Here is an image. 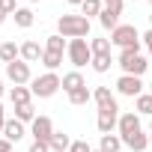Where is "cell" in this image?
Instances as JSON below:
<instances>
[{
  "mask_svg": "<svg viewBox=\"0 0 152 152\" xmlns=\"http://www.w3.org/2000/svg\"><path fill=\"white\" fill-rule=\"evenodd\" d=\"M0 152H12V143L6 137H0Z\"/></svg>",
  "mask_w": 152,
  "mask_h": 152,
  "instance_id": "obj_34",
  "label": "cell"
},
{
  "mask_svg": "<svg viewBox=\"0 0 152 152\" xmlns=\"http://www.w3.org/2000/svg\"><path fill=\"white\" fill-rule=\"evenodd\" d=\"M116 93L128 96V99H137V96H143V81L134 78V75H122V78L116 81Z\"/></svg>",
  "mask_w": 152,
  "mask_h": 152,
  "instance_id": "obj_8",
  "label": "cell"
},
{
  "mask_svg": "<svg viewBox=\"0 0 152 152\" xmlns=\"http://www.w3.org/2000/svg\"><path fill=\"white\" fill-rule=\"evenodd\" d=\"M99 149H102V152H119V149H122V137H119V134H102Z\"/></svg>",
  "mask_w": 152,
  "mask_h": 152,
  "instance_id": "obj_17",
  "label": "cell"
},
{
  "mask_svg": "<svg viewBox=\"0 0 152 152\" xmlns=\"http://www.w3.org/2000/svg\"><path fill=\"white\" fill-rule=\"evenodd\" d=\"M0 96H3V81H0Z\"/></svg>",
  "mask_w": 152,
  "mask_h": 152,
  "instance_id": "obj_39",
  "label": "cell"
},
{
  "mask_svg": "<svg viewBox=\"0 0 152 152\" xmlns=\"http://www.w3.org/2000/svg\"><path fill=\"white\" fill-rule=\"evenodd\" d=\"M24 134H27V131H24V122H21V119H6V125H3V137H6L9 143H18Z\"/></svg>",
  "mask_w": 152,
  "mask_h": 152,
  "instance_id": "obj_13",
  "label": "cell"
},
{
  "mask_svg": "<svg viewBox=\"0 0 152 152\" xmlns=\"http://www.w3.org/2000/svg\"><path fill=\"white\" fill-rule=\"evenodd\" d=\"M99 24L104 27V30H116L119 27V12H113V9H102V15H99Z\"/></svg>",
  "mask_w": 152,
  "mask_h": 152,
  "instance_id": "obj_16",
  "label": "cell"
},
{
  "mask_svg": "<svg viewBox=\"0 0 152 152\" xmlns=\"http://www.w3.org/2000/svg\"><path fill=\"white\" fill-rule=\"evenodd\" d=\"M30 152H51V143H42V140H33V143H30Z\"/></svg>",
  "mask_w": 152,
  "mask_h": 152,
  "instance_id": "obj_32",
  "label": "cell"
},
{
  "mask_svg": "<svg viewBox=\"0 0 152 152\" xmlns=\"http://www.w3.org/2000/svg\"><path fill=\"white\" fill-rule=\"evenodd\" d=\"M102 9H104L102 0H84V3H81V15H84V18H90V15H102Z\"/></svg>",
  "mask_w": 152,
  "mask_h": 152,
  "instance_id": "obj_24",
  "label": "cell"
},
{
  "mask_svg": "<svg viewBox=\"0 0 152 152\" xmlns=\"http://www.w3.org/2000/svg\"><path fill=\"white\" fill-rule=\"evenodd\" d=\"M110 39H93L90 42V51H93V57H110Z\"/></svg>",
  "mask_w": 152,
  "mask_h": 152,
  "instance_id": "obj_21",
  "label": "cell"
},
{
  "mask_svg": "<svg viewBox=\"0 0 152 152\" xmlns=\"http://www.w3.org/2000/svg\"><path fill=\"white\" fill-rule=\"evenodd\" d=\"M140 42H143V45L149 48V54H152V27H149V30H146V33L140 36Z\"/></svg>",
  "mask_w": 152,
  "mask_h": 152,
  "instance_id": "obj_33",
  "label": "cell"
},
{
  "mask_svg": "<svg viewBox=\"0 0 152 152\" xmlns=\"http://www.w3.org/2000/svg\"><path fill=\"white\" fill-rule=\"evenodd\" d=\"M99 75H104V72H110V66H113V57H93V63H90Z\"/></svg>",
  "mask_w": 152,
  "mask_h": 152,
  "instance_id": "obj_27",
  "label": "cell"
},
{
  "mask_svg": "<svg viewBox=\"0 0 152 152\" xmlns=\"http://www.w3.org/2000/svg\"><path fill=\"white\" fill-rule=\"evenodd\" d=\"M66 57L75 69H84L87 63H93V51H90V42L87 39H69V48H66Z\"/></svg>",
  "mask_w": 152,
  "mask_h": 152,
  "instance_id": "obj_4",
  "label": "cell"
},
{
  "mask_svg": "<svg viewBox=\"0 0 152 152\" xmlns=\"http://www.w3.org/2000/svg\"><path fill=\"white\" fill-rule=\"evenodd\" d=\"M66 3H72V6H81V3H84V0H66Z\"/></svg>",
  "mask_w": 152,
  "mask_h": 152,
  "instance_id": "obj_36",
  "label": "cell"
},
{
  "mask_svg": "<svg viewBox=\"0 0 152 152\" xmlns=\"http://www.w3.org/2000/svg\"><path fill=\"white\" fill-rule=\"evenodd\" d=\"M149 146H152V122H149Z\"/></svg>",
  "mask_w": 152,
  "mask_h": 152,
  "instance_id": "obj_38",
  "label": "cell"
},
{
  "mask_svg": "<svg viewBox=\"0 0 152 152\" xmlns=\"http://www.w3.org/2000/svg\"><path fill=\"white\" fill-rule=\"evenodd\" d=\"M66 48H69V42H66L60 33L48 36V42H45V51H60V54H66Z\"/></svg>",
  "mask_w": 152,
  "mask_h": 152,
  "instance_id": "obj_25",
  "label": "cell"
},
{
  "mask_svg": "<svg viewBox=\"0 0 152 152\" xmlns=\"http://www.w3.org/2000/svg\"><path fill=\"white\" fill-rule=\"evenodd\" d=\"M122 146H128L131 152H143V149H149V134H143V128L134 131V134H125L122 137Z\"/></svg>",
  "mask_w": 152,
  "mask_h": 152,
  "instance_id": "obj_11",
  "label": "cell"
},
{
  "mask_svg": "<svg viewBox=\"0 0 152 152\" xmlns=\"http://www.w3.org/2000/svg\"><path fill=\"white\" fill-rule=\"evenodd\" d=\"M3 125H6V110H3V104H0V131H3Z\"/></svg>",
  "mask_w": 152,
  "mask_h": 152,
  "instance_id": "obj_35",
  "label": "cell"
},
{
  "mask_svg": "<svg viewBox=\"0 0 152 152\" xmlns=\"http://www.w3.org/2000/svg\"><path fill=\"white\" fill-rule=\"evenodd\" d=\"M116 63H119L122 75H134V78H143V72L149 69V60H146L137 48H125V51H119Z\"/></svg>",
  "mask_w": 152,
  "mask_h": 152,
  "instance_id": "obj_2",
  "label": "cell"
},
{
  "mask_svg": "<svg viewBox=\"0 0 152 152\" xmlns=\"http://www.w3.org/2000/svg\"><path fill=\"white\" fill-rule=\"evenodd\" d=\"M93 99V93L87 90V87H81V90H75V93H69V104H75V107H84L87 102Z\"/></svg>",
  "mask_w": 152,
  "mask_h": 152,
  "instance_id": "obj_23",
  "label": "cell"
},
{
  "mask_svg": "<svg viewBox=\"0 0 152 152\" xmlns=\"http://www.w3.org/2000/svg\"><path fill=\"white\" fill-rule=\"evenodd\" d=\"M137 113H146V116H152V93L146 96H137Z\"/></svg>",
  "mask_w": 152,
  "mask_h": 152,
  "instance_id": "obj_28",
  "label": "cell"
},
{
  "mask_svg": "<svg viewBox=\"0 0 152 152\" xmlns=\"http://www.w3.org/2000/svg\"><path fill=\"white\" fill-rule=\"evenodd\" d=\"M81 87H87V81H84V75H81L78 69L69 72V75H63V90H66V96L75 93V90H81Z\"/></svg>",
  "mask_w": 152,
  "mask_h": 152,
  "instance_id": "obj_14",
  "label": "cell"
},
{
  "mask_svg": "<svg viewBox=\"0 0 152 152\" xmlns=\"http://www.w3.org/2000/svg\"><path fill=\"white\" fill-rule=\"evenodd\" d=\"M69 146H72V137L63 134V131H54V137H51V152H69Z\"/></svg>",
  "mask_w": 152,
  "mask_h": 152,
  "instance_id": "obj_20",
  "label": "cell"
},
{
  "mask_svg": "<svg viewBox=\"0 0 152 152\" xmlns=\"http://www.w3.org/2000/svg\"><path fill=\"white\" fill-rule=\"evenodd\" d=\"M6 78H9L15 87H24V84H30V63H24V60H15V63H9V66H6Z\"/></svg>",
  "mask_w": 152,
  "mask_h": 152,
  "instance_id": "obj_7",
  "label": "cell"
},
{
  "mask_svg": "<svg viewBox=\"0 0 152 152\" xmlns=\"http://www.w3.org/2000/svg\"><path fill=\"white\" fill-rule=\"evenodd\" d=\"M12 18H15V24H18L21 30H27V27H33V21H36V15H33V12H30L27 6H18V12H15Z\"/></svg>",
  "mask_w": 152,
  "mask_h": 152,
  "instance_id": "obj_18",
  "label": "cell"
},
{
  "mask_svg": "<svg viewBox=\"0 0 152 152\" xmlns=\"http://www.w3.org/2000/svg\"><path fill=\"white\" fill-rule=\"evenodd\" d=\"M30 90H33V99H51L57 90H63V78L57 72H45L30 81Z\"/></svg>",
  "mask_w": 152,
  "mask_h": 152,
  "instance_id": "obj_3",
  "label": "cell"
},
{
  "mask_svg": "<svg viewBox=\"0 0 152 152\" xmlns=\"http://www.w3.org/2000/svg\"><path fill=\"white\" fill-rule=\"evenodd\" d=\"M57 33L63 39H87L90 36V18H84V15H60Z\"/></svg>",
  "mask_w": 152,
  "mask_h": 152,
  "instance_id": "obj_1",
  "label": "cell"
},
{
  "mask_svg": "<svg viewBox=\"0 0 152 152\" xmlns=\"http://www.w3.org/2000/svg\"><path fill=\"white\" fill-rule=\"evenodd\" d=\"M6 18H9V15H6V12H3V9H0V24H3V21H6Z\"/></svg>",
  "mask_w": 152,
  "mask_h": 152,
  "instance_id": "obj_37",
  "label": "cell"
},
{
  "mask_svg": "<svg viewBox=\"0 0 152 152\" xmlns=\"http://www.w3.org/2000/svg\"><path fill=\"white\" fill-rule=\"evenodd\" d=\"M69 152H93V146H90L87 140H72V146H69Z\"/></svg>",
  "mask_w": 152,
  "mask_h": 152,
  "instance_id": "obj_29",
  "label": "cell"
},
{
  "mask_svg": "<svg viewBox=\"0 0 152 152\" xmlns=\"http://www.w3.org/2000/svg\"><path fill=\"white\" fill-rule=\"evenodd\" d=\"M0 60H3L6 66L15 63V60H21V45H15V42H3V45H0Z\"/></svg>",
  "mask_w": 152,
  "mask_h": 152,
  "instance_id": "obj_15",
  "label": "cell"
},
{
  "mask_svg": "<svg viewBox=\"0 0 152 152\" xmlns=\"http://www.w3.org/2000/svg\"><path fill=\"white\" fill-rule=\"evenodd\" d=\"M42 54H45V48H42L39 42H33V39L21 45V60H24V63H39Z\"/></svg>",
  "mask_w": 152,
  "mask_h": 152,
  "instance_id": "obj_12",
  "label": "cell"
},
{
  "mask_svg": "<svg viewBox=\"0 0 152 152\" xmlns=\"http://www.w3.org/2000/svg\"><path fill=\"white\" fill-rule=\"evenodd\" d=\"M9 99H12V104H30V102H33V90H27V87H12Z\"/></svg>",
  "mask_w": 152,
  "mask_h": 152,
  "instance_id": "obj_19",
  "label": "cell"
},
{
  "mask_svg": "<svg viewBox=\"0 0 152 152\" xmlns=\"http://www.w3.org/2000/svg\"><path fill=\"white\" fill-rule=\"evenodd\" d=\"M0 9H3L6 15H15V12H18V6H15V0H0Z\"/></svg>",
  "mask_w": 152,
  "mask_h": 152,
  "instance_id": "obj_30",
  "label": "cell"
},
{
  "mask_svg": "<svg viewBox=\"0 0 152 152\" xmlns=\"http://www.w3.org/2000/svg\"><path fill=\"white\" fill-rule=\"evenodd\" d=\"M110 42H113L119 51H125V48H137V51H140V33L134 30V24H119V27L110 33Z\"/></svg>",
  "mask_w": 152,
  "mask_h": 152,
  "instance_id": "obj_5",
  "label": "cell"
},
{
  "mask_svg": "<svg viewBox=\"0 0 152 152\" xmlns=\"http://www.w3.org/2000/svg\"><path fill=\"white\" fill-rule=\"evenodd\" d=\"M60 63H63V54H60V51H45V54H42V66H45L48 72H57Z\"/></svg>",
  "mask_w": 152,
  "mask_h": 152,
  "instance_id": "obj_22",
  "label": "cell"
},
{
  "mask_svg": "<svg viewBox=\"0 0 152 152\" xmlns=\"http://www.w3.org/2000/svg\"><path fill=\"white\" fill-rule=\"evenodd\" d=\"M30 3H36V0H30Z\"/></svg>",
  "mask_w": 152,
  "mask_h": 152,
  "instance_id": "obj_42",
  "label": "cell"
},
{
  "mask_svg": "<svg viewBox=\"0 0 152 152\" xmlns=\"http://www.w3.org/2000/svg\"><path fill=\"white\" fill-rule=\"evenodd\" d=\"M93 99H96V104H99V113H119V104H116L110 87H96V90H93Z\"/></svg>",
  "mask_w": 152,
  "mask_h": 152,
  "instance_id": "obj_6",
  "label": "cell"
},
{
  "mask_svg": "<svg viewBox=\"0 0 152 152\" xmlns=\"http://www.w3.org/2000/svg\"><path fill=\"white\" fill-rule=\"evenodd\" d=\"M146 3H149V6H152V0H146Z\"/></svg>",
  "mask_w": 152,
  "mask_h": 152,
  "instance_id": "obj_40",
  "label": "cell"
},
{
  "mask_svg": "<svg viewBox=\"0 0 152 152\" xmlns=\"http://www.w3.org/2000/svg\"><path fill=\"white\" fill-rule=\"evenodd\" d=\"M102 3H104V9H113V12L122 15V3H125V0H102Z\"/></svg>",
  "mask_w": 152,
  "mask_h": 152,
  "instance_id": "obj_31",
  "label": "cell"
},
{
  "mask_svg": "<svg viewBox=\"0 0 152 152\" xmlns=\"http://www.w3.org/2000/svg\"><path fill=\"white\" fill-rule=\"evenodd\" d=\"M30 134H33V140L51 143V137H54V122H51L48 116H36V119L30 122Z\"/></svg>",
  "mask_w": 152,
  "mask_h": 152,
  "instance_id": "obj_9",
  "label": "cell"
},
{
  "mask_svg": "<svg viewBox=\"0 0 152 152\" xmlns=\"http://www.w3.org/2000/svg\"><path fill=\"white\" fill-rule=\"evenodd\" d=\"M116 128H119V137L140 131V113H134V110H131V113H122V116H119V125H116Z\"/></svg>",
  "mask_w": 152,
  "mask_h": 152,
  "instance_id": "obj_10",
  "label": "cell"
},
{
  "mask_svg": "<svg viewBox=\"0 0 152 152\" xmlns=\"http://www.w3.org/2000/svg\"><path fill=\"white\" fill-rule=\"evenodd\" d=\"M15 119H21V122H33V119H36L33 102H30V104H15Z\"/></svg>",
  "mask_w": 152,
  "mask_h": 152,
  "instance_id": "obj_26",
  "label": "cell"
},
{
  "mask_svg": "<svg viewBox=\"0 0 152 152\" xmlns=\"http://www.w3.org/2000/svg\"><path fill=\"white\" fill-rule=\"evenodd\" d=\"M93 152H102V149H93Z\"/></svg>",
  "mask_w": 152,
  "mask_h": 152,
  "instance_id": "obj_41",
  "label": "cell"
}]
</instances>
